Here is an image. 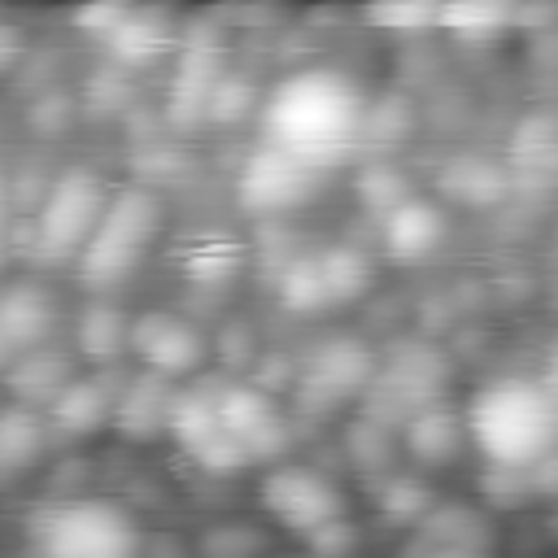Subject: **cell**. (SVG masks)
<instances>
[{
  "label": "cell",
  "mask_w": 558,
  "mask_h": 558,
  "mask_svg": "<svg viewBox=\"0 0 558 558\" xmlns=\"http://www.w3.org/2000/svg\"><path fill=\"white\" fill-rule=\"evenodd\" d=\"M0 405H4V397H0Z\"/></svg>",
  "instance_id": "cell-33"
},
{
  "label": "cell",
  "mask_w": 558,
  "mask_h": 558,
  "mask_svg": "<svg viewBox=\"0 0 558 558\" xmlns=\"http://www.w3.org/2000/svg\"><path fill=\"white\" fill-rule=\"evenodd\" d=\"M9 227H13V196H9V179L0 174V266L9 262Z\"/></svg>",
  "instance_id": "cell-30"
},
{
  "label": "cell",
  "mask_w": 558,
  "mask_h": 558,
  "mask_svg": "<svg viewBox=\"0 0 558 558\" xmlns=\"http://www.w3.org/2000/svg\"><path fill=\"white\" fill-rule=\"evenodd\" d=\"M401 440H405V449H410L423 466H445V462H453L458 449L466 445L462 410H453L449 401H436V405L418 410V414L401 427Z\"/></svg>",
  "instance_id": "cell-18"
},
{
  "label": "cell",
  "mask_w": 558,
  "mask_h": 558,
  "mask_svg": "<svg viewBox=\"0 0 558 558\" xmlns=\"http://www.w3.org/2000/svg\"><path fill=\"white\" fill-rule=\"evenodd\" d=\"M466 445L488 471H536L558 445V401L536 375H497L462 405Z\"/></svg>",
  "instance_id": "cell-3"
},
{
  "label": "cell",
  "mask_w": 558,
  "mask_h": 558,
  "mask_svg": "<svg viewBox=\"0 0 558 558\" xmlns=\"http://www.w3.org/2000/svg\"><path fill=\"white\" fill-rule=\"evenodd\" d=\"M318 187V170L279 153V148H257L235 179V201L248 214H288L296 205H305Z\"/></svg>",
  "instance_id": "cell-11"
},
{
  "label": "cell",
  "mask_w": 558,
  "mask_h": 558,
  "mask_svg": "<svg viewBox=\"0 0 558 558\" xmlns=\"http://www.w3.org/2000/svg\"><path fill=\"white\" fill-rule=\"evenodd\" d=\"M13 357H17V353H13V344H9V340H4V331H0V375H4V366H9Z\"/></svg>",
  "instance_id": "cell-31"
},
{
  "label": "cell",
  "mask_w": 558,
  "mask_h": 558,
  "mask_svg": "<svg viewBox=\"0 0 558 558\" xmlns=\"http://www.w3.org/2000/svg\"><path fill=\"white\" fill-rule=\"evenodd\" d=\"M257 506L279 532L301 541L349 519L344 488L323 466H310V462H270L257 480Z\"/></svg>",
  "instance_id": "cell-8"
},
{
  "label": "cell",
  "mask_w": 558,
  "mask_h": 558,
  "mask_svg": "<svg viewBox=\"0 0 558 558\" xmlns=\"http://www.w3.org/2000/svg\"><path fill=\"white\" fill-rule=\"evenodd\" d=\"M445 187L466 205H488L501 196V174L488 161H458V166H449Z\"/></svg>",
  "instance_id": "cell-26"
},
{
  "label": "cell",
  "mask_w": 558,
  "mask_h": 558,
  "mask_svg": "<svg viewBox=\"0 0 558 558\" xmlns=\"http://www.w3.org/2000/svg\"><path fill=\"white\" fill-rule=\"evenodd\" d=\"M166 432L209 471H240L253 462H279L288 445V418L253 384H179Z\"/></svg>",
  "instance_id": "cell-1"
},
{
  "label": "cell",
  "mask_w": 558,
  "mask_h": 558,
  "mask_svg": "<svg viewBox=\"0 0 558 558\" xmlns=\"http://www.w3.org/2000/svg\"><path fill=\"white\" fill-rule=\"evenodd\" d=\"M131 340V318L126 310H118L113 301H92L83 314H78V327H74V344L87 362L96 366H109Z\"/></svg>",
  "instance_id": "cell-20"
},
{
  "label": "cell",
  "mask_w": 558,
  "mask_h": 558,
  "mask_svg": "<svg viewBox=\"0 0 558 558\" xmlns=\"http://www.w3.org/2000/svg\"><path fill=\"white\" fill-rule=\"evenodd\" d=\"M514 22V9L506 0H453L436 4V26L462 35V39H488Z\"/></svg>",
  "instance_id": "cell-22"
},
{
  "label": "cell",
  "mask_w": 558,
  "mask_h": 558,
  "mask_svg": "<svg viewBox=\"0 0 558 558\" xmlns=\"http://www.w3.org/2000/svg\"><path fill=\"white\" fill-rule=\"evenodd\" d=\"M109 187L92 166H65L39 196L31 218V257L39 266H74L96 218L105 214Z\"/></svg>",
  "instance_id": "cell-6"
},
{
  "label": "cell",
  "mask_w": 558,
  "mask_h": 558,
  "mask_svg": "<svg viewBox=\"0 0 558 558\" xmlns=\"http://www.w3.org/2000/svg\"><path fill=\"white\" fill-rule=\"evenodd\" d=\"M371 371H375V353L357 336L323 340L305 357V366L296 375V388H292L296 392V410L310 414V418H331L344 405H357Z\"/></svg>",
  "instance_id": "cell-9"
},
{
  "label": "cell",
  "mask_w": 558,
  "mask_h": 558,
  "mask_svg": "<svg viewBox=\"0 0 558 558\" xmlns=\"http://www.w3.org/2000/svg\"><path fill=\"white\" fill-rule=\"evenodd\" d=\"M253 87L244 83V78H235V74H222L218 83H214V92H209V105H205V122H222V126H231V122H240L248 109H253Z\"/></svg>",
  "instance_id": "cell-27"
},
{
  "label": "cell",
  "mask_w": 558,
  "mask_h": 558,
  "mask_svg": "<svg viewBox=\"0 0 558 558\" xmlns=\"http://www.w3.org/2000/svg\"><path fill=\"white\" fill-rule=\"evenodd\" d=\"M401 558H497L493 549H462V545H432V541H414L401 549Z\"/></svg>",
  "instance_id": "cell-29"
},
{
  "label": "cell",
  "mask_w": 558,
  "mask_h": 558,
  "mask_svg": "<svg viewBox=\"0 0 558 558\" xmlns=\"http://www.w3.org/2000/svg\"><path fill=\"white\" fill-rule=\"evenodd\" d=\"M31 558H144V532L122 501L70 493L31 514Z\"/></svg>",
  "instance_id": "cell-4"
},
{
  "label": "cell",
  "mask_w": 558,
  "mask_h": 558,
  "mask_svg": "<svg viewBox=\"0 0 558 558\" xmlns=\"http://www.w3.org/2000/svg\"><path fill=\"white\" fill-rule=\"evenodd\" d=\"M218 78H222L218 57H214L205 44L183 48L179 70H174V83H170V118H174L179 126L205 122V105H209V92H214Z\"/></svg>",
  "instance_id": "cell-19"
},
{
  "label": "cell",
  "mask_w": 558,
  "mask_h": 558,
  "mask_svg": "<svg viewBox=\"0 0 558 558\" xmlns=\"http://www.w3.org/2000/svg\"><path fill=\"white\" fill-rule=\"evenodd\" d=\"M74 375H78V366H74L70 349H61L57 340H48V344H35V349L17 353L4 366L0 392H9L13 405H26V410H39L44 414Z\"/></svg>",
  "instance_id": "cell-13"
},
{
  "label": "cell",
  "mask_w": 558,
  "mask_h": 558,
  "mask_svg": "<svg viewBox=\"0 0 558 558\" xmlns=\"http://www.w3.org/2000/svg\"><path fill=\"white\" fill-rule=\"evenodd\" d=\"M174 388H179V384H170V379H161V375H148V371L131 375V379L118 388L113 427H118L122 436H140V440L166 432Z\"/></svg>",
  "instance_id": "cell-17"
},
{
  "label": "cell",
  "mask_w": 558,
  "mask_h": 558,
  "mask_svg": "<svg viewBox=\"0 0 558 558\" xmlns=\"http://www.w3.org/2000/svg\"><path fill=\"white\" fill-rule=\"evenodd\" d=\"M279 301H283V310H292V314H323V310H327L314 253L288 262V270L279 275Z\"/></svg>",
  "instance_id": "cell-24"
},
{
  "label": "cell",
  "mask_w": 558,
  "mask_h": 558,
  "mask_svg": "<svg viewBox=\"0 0 558 558\" xmlns=\"http://www.w3.org/2000/svg\"><path fill=\"white\" fill-rule=\"evenodd\" d=\"M440 240H445V209L436 201H423L410 192L405 201L379 214V244L397 266H414L432 257Z\"/></svg>",
  "instance_id": "cell-14"
},
{
  "label": "cell",
  "mask_w": 558,
  "mask_h": 558,
  "mask_svg": "<svg viewBox=\"0 0 558 558\" xmlns=\"http://www.w3.org/2000/svg\"><path fill=\"white\" fill-rule=\"evenodd\" d=\"M9 558H13V554H9ZM22 558H31V554H22Z\"/></svg>",
  "instance_id": "cell-32"
},
{
  "label": "cell",
  "mask_w": 558,
  "mask_h": 558,
  "mask_svg": "<svg viewBox=\"0 0 558 558\" xmlns=\"http://www.w3.org/2000/svg\"><path fill=\"white\" fill-rule=\"evenodd\" d=\"M126 349L144 362L148 375H161L170 384H183L201 371V362L209 357V344L205 336L179 318V314H166V310H144L131 318V340Z\"/></svg>",
  "instance_id": "cell-10"
},
{
  "label": "cell",
  "mask_w": 558,
  "mask_h": 558,
  "mask_svg": "<svg viewBox=\"0 0 558 558\" xmlns=\"http://www.w3.org/2000/svg\"><path fill=\"white\" fill-rule=\"evenodd\" d=\"M366 96L336 65H305L283 74L262 100L266 148H279L314 170L340 161L366 131Z\"/></svg>",
  "instance_id": "cell-2"
},
{
  "label": "cell",
  "mask_w": 558,
  "mask_h": 558,
  "mask_svg": "<svg viewBox=\"0 0 558 558\" xmlns=\"http://www.w3.org/2000/svg\"><path fill=\"white\" fill-rule=\"evenodd\" d=\"M109 44H113V52H118L122 61H148V57H157V52L166 48V31L157 26L153 13H131V9H126V17L113 26Z\"/></svg>",
  "instance_id": "cell-25"
},
{
  "label": "cell",
  "mask_w": 558,
  "mask_h": 558,
  "mask_svg": "<svg viewBox=\"0 0 558 558\" xmlns=\"http://www.w3.org/2000/svg\"><path fill=\"white\" fill-rule=\"evenodd\" d=\"M445 379L449 366L440 357V349L432 344H397L392 353L375 357V371L362 388L357 401V418L375 423V427H405L418 410L445 401Z\"/></svg>",
  "instance_id": "cell-7"
},
{
  "label": "cell",
  "mask_w": 558,
  "mask_h": 558,
  "mask_svg": "<svg viewBox=\"0 0 558 558\" xmlns=\"http://www.w3.org/2000/svg\"><path fill=\"white\" fill-rule=\"evenodd\" d=\"M48 423L39 410H26V405H13L4 401L0 405V493L17 488L22 480H31L48 453Z\"/></svg>",
  "instance_id": "cell-16"
},
{
  "label": "cell",
  "mask_w": 558,
  "mask_h": 558,
  "mask_svg": "<svg viewBox=\"0 0 558 558\" xmlns=\"http://www.w3.org/2000/svg\"><path fill=\"white\" fill-rule=\"evenodd\" d=\"M432 506H436V497H432V488H427L418 475H384V480H379L375 510H379L388 523L414 532V527L427 519Z\"/></svg>",
  "instance_id": "cell-23"
},
{
  "label": "cell",
  "mask_w": 558,
  "mask_h": 558,
  "mask_svg": "<svg viewBox=\"0 0 558 558\" xmlns=\"http://www.w3.org/2000/svg\"><path fill=\"white\" fill-rule=\"evenodd\" d=\"M314 262H318V279H323L327 310H336V305H353V301L371 288V279H375L371 257H366L362 248H349V244L318 248Z\"/></svg>",
  "instance_id": "cell-21"
},
{
  "label": "cell",
  "mask_w": 558,
  "mask_h": 558,
  "mask_svg": "<svg viewBox=\"0 0 558 558\" xmlns=\"http://www.w3.org/2000/svg\"><path fill=\"white\" fill-rule=\"evenodd\" d=\"M118 375L113 371H78L57 401L44 410L48 440H87L105 427H113V405H118Z\"/></svg>",
  "instance_id": "cell-12"
},
{
  "label": "cell",
  "mask_w": 558,
  "mask_h": 558,
  "mask_svg": "<svg viewBox=\"0 0 558 558\" xmlns=\"http://www.w3.org/2000/svg\"><path fill=\"white\" fill-rule=\"evenodd\" d=\"M57 323H61V310H57V296L44 283L17 279V283L0 288V331L13 344V353L48 344L57 336Z\"/></svg>",
  "instance_id": "cell-15"
},
{
  "label": "cell",
  "mask_w": 558,
  "mask_h": 558,
  "mask_svg": "<svg viewBox=\"0 0 558 558\" xmlns=\"http://www.w3.org/2000/svg\"><path fill=\"white\" fill-rule=\"evenodd\" d=\"M161 222H166V205L157 192H148V187L109 192L105 214L96 218V227H92V235L74 262V275L83 279V288L109 292V288L126 283L144 266V257L153 253Z\"/></svg>",
  "instance_id": "cell-5"
},
{
  "label": "cell",
  "mask_w": 558,
  "mask_h": 558,
  "mask_svg": "<svg viewBox=\"0 0 558 558\" xmlns=\"http://www.w3.org/2000/svg\"><path fill=\"white\" fill-rule=\"evenodd\" d=\"M366 17H371L375 26H384V31L414 35V31L436 26V4H375Z\"/></svg>",
  "instance_id": "cell-28"
}]
</instances>
